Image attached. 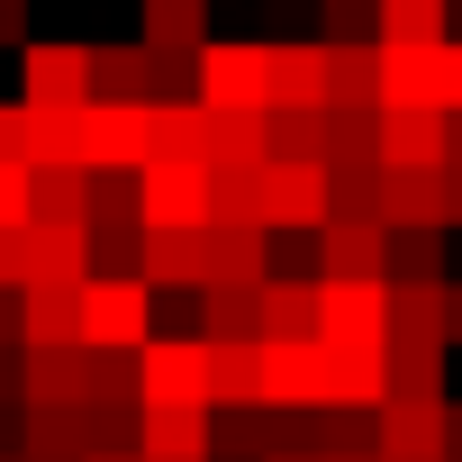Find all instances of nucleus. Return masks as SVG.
Segmentation results:
<instances>
[{
	"instance_id": "1",
	"label": "nucleus",
	"mask_w": 462,
	"mask_h": 462,
	"mask_svg": "<svg viewBox=\"0 0 462 462\" xmlns=\"http://www.w3.org/2000/svg\"><path fill=\"white\" fill-rule=\"evenodd\" d=\"M154 336V291L136 273H91L82 282V345H109V354H136Z\"/></svg>"
},
{
	"instance_id": "2",
	"label": "nucleus",
	"mask_w": 462,
	"mask_h": 462,
	"mask_svg": "<svg viewBox=\"0 0 462 462\" xmlns=\"http://www.w3.org/2000/svg\"><path fill=\"white\" fill-rule=\"evenodd\" d=\"M136 399H145V408H208V345L154 327V336L136 345Z\"/></svg>"
},
{
	"instance_id": "3",
	"label": "nucleus",
	"mask_w": 462,
	"mask_h": 462,
	"mask_svg": "<svg viewBox=\"0 0 462 462\" xmlns=\"http://www.w3.org/2000/svg\"><path fill=\"white\" fill-rule=\"evenodd\" d=\"M318 217H327V163L263 154V226L273 236H309Z\"/></svg>"
},
{
	"instance_id": "4",
	"label": "nucleus",
	"mask_w": 462,
	"mask_h": 462,
	"mask_svg": "<svg viewBox=\"0 0 462 462\" xmlns=\"http://www.w3.org/2000/svg\"><path fill=\"white\" fill-rule=\"evenodd\" d=\"M372 453H381V462H435V453H444V399L381 390V408H372Z\"/></svg>"
},
{
	"instance_id": "5",
	"label": "nucleus",
	"mask_w": 462,
	"mask_h": 462,
	"mask_svg": "<svg viewBox=\"0 0 462 462\" xmlns=\"http://www.w3.org/2000/svg\"><path fill=\"white\" fill-rule=\"evenodd\" d=\"M263 37L254 46H217V37H199V55H190V82H199V100L208 109H263Z\"/></svg>"
},
{
	"instance_id": "6",
	"label": "nucleus",
	"mask_w": 462,
	"mask_h": 462,
	"mask_svg": "<svg viewBox=\"0 0 462 462\" xmlns=\"http://www.w3.org/2000/svg\"><path fill=\"white\" fill-rule=\"evenodd\" d=\"M145 226H208V163H136Z\"/></svg>"
},
{
	"instance_id": "7",
	"label": "nucleus",
	"mask_w": 462,
	"mask_h": 462,
	"mask_svg": "<svg viewBox=\"0 0 462 462\" xmlns=\"http://www.w3.org/2000/svg\"><path fill=\"white\" fill-rule=\"evenodd\" d=\"M82 163L136 172L145 163V100H82Z\"/></svg>"
},
{
	"instance_id": "8",
	"label": "nucleus",
	"mask_w": 462,
	"mask_h": 462,
	"mask_svg": "<svg viewBox=\"0 0 462 462\" xmlns=\"http://www.w3.org/2000/svg\"><path fill=\"white\" fill-rule=\"evenodd\" d=\"M318 399H327V345L263 336V408H318Z\"/></svg>"
},
{
	"instance_id": "9",
	"label": "nucleus",
	"mask_w": 462,
	"mask_h": 462,
	"mask_svg": "<svg viewBox=\"0 0 462 462\" xmlns=\"http://www.w3.org/2000/svg\"><path fill=\"white\" fill-rule=\"evenodd\" d=\"M136 282L145 291H199L208 282V226H145Z\"/></svg>"
},
{
	"instance_id": "10",
	"label": "nucleus",
	"mask_w": 462,
	"mask_h": 462,
	"mask_svg": "<svg viewBox=\"0 0 462 462\" xmlns=\"http://www.w3.org/2000/svg\"><path fill=\"white\" fill-rule=\"evenodd\" d=\"M327 109H381V46L372 37H318Z\"/></svg>"
},
{
	"instance_id": "11",
	"label": "nucleus",
	"mask_w": 462,
	"mask_h": 462,
	"mask_svg": "<svg viewBox=\"0 0 462 462\" xmlns=\"http://www.w3.org/2000/svg\"><path fill=\"white\" fill-rule=\"evenodd\" d=\"M390 291L381 282H318V345H381Z\"/></svg>"
},
{
	"instance_id": "12",
	"label": "nucleus",
	"mask_w": 462,
	"mask_h": 462,
	"mask_svg": "<svg viewBox=\"0 0 462 462\" xmlns=\"http://www.w3.org/2000/svg\"><path fill=\"white\" fill-rule=\"evenodd\" d=\"M372 154L381 163H444V109L435 100H381Z\"/></svg>"
},
{
	"instance_id": "13",
	"label": "nucleus",
	"mask_w": 462,
	"mask_h": 462,
	"mask_svg": "<svg viewBox=\"0 0 462 462\" xmlns=\"http://www.w3.org/2000/svg\"><path fill=\"white\" fill-rule=\"evenodd\" d=\"M28 109H82L91 100V46H28Z\"/></svg>"
},
{
	"instance_id": "14",
	"label": "nucleus",
	"mask_w": 462,
	"mask_h": 462,
	"mask_svg": "<svg viewBox=\"0 0 462 462\" xmlns=\"http://www.w3.org/2000/svg\"><path fill=\"white\" fill-rule=\"evenodd\" d=\"M318 282H381V226L372 217H318Z\"/></svg>"
},
{
	"instance_id": "15",
	"label": "nucleus",
	"mask_w": 462,
	"mask_h": 462,
	"mask_svg": "<svg viewBox=\"0 0 462 462\" xmlns=\"http://www.w3.org/2000/svg\"><path fill=\"white\" fill-rule=\"evenodd\" d=\"M19 399H91V345H19Z\"/></svg>"
},
{
	"instance_id": "16",
	"label": "nucleus",
	"mask_w": 462,
	"mask_h": 462,
	"mask_svg": "<svg viewBox=\"0 0 462 462\" xmlns=\"http://www.w3.org/2000/svg\"><path fill=\"white\" fill-rule=\"evenodd\" d=\"M82 336V282H19V345H73Z\"/></svg>"
},
{
	"instance_id": "17",
	"label": "nucleus",
	"mask_w": 462,
	"mask_h": 462,
	"mask_svg": "<svg viewBox=\"0 0 462 462\" xmlns=\"http://www.w3.org/2000/svg\"><path fill=\"white\" fill-rule=\"evenodd\" d=\"M208 345V408L263 399V336H199Z\"/></svg>"
},
{
	"instance_id": "18",
	"label": "nucleus",
	"mask_w": 462,
	"mask_h": 462,
	"mask_svg": "<svg viewBox=\"0 0 462 462\" xmlns=\"http://www.w3.org/2000/svg\"><path fill=\"white\" fill-rule=\"evenodd\" d=\"M381 226H444V190H435V163H381Z\"/></svg>"
},
{
	"instance_id": "19",
	"label": "nucleus",
	"mask_w": 462,
	"mask_h": 462,
	"mask_svg": "<svg viewBox=\"0 0 462 462\" xmlns=\"http://www.w3.org/2000/svg\"><path fill=\"white\" fill-rule=\"evenodd\" d=\"M208 100H145V163H199Z\"/></svg>"
},
{
	"instance_id": "20",
	"label": "nucleus",
	"mask_w": 462,
	"mask_h": 462,
	"mask_svg": "<svg viewBox=\"0 0 462 462\" xmlns=\"http://www.w3.org/2000/svg\"><path fill=\"white\" fill-rule=\"evenodd\" d=\"M136 453L145 462H208V408H145Z\"/></svg>"
},
{
	"instance_id": "21",
	"label": "nucleus",
	"mask_w": 462,
	"mask_h": 462,
	"mask_svg": "<svg viewBox=\"0 0 462 462\" xmlns=\"http://www.w3.org/2000/svg\"><path fill=\"white\" fill-rule=\"evenodd\" d=\"M273 453V408L245 399V408H208V462H263Z\"/></svg>"
},
{
	"instance_id": "22",
	"label": "nucleus",
	"mask_w": 462,
	"mask_h": 462,
	"mask_svg": "<svg viewBox=\"0 0 462 462\" xmlns=\"http://www.w3.org/2000/svg\"><path fill=\"white\" fill-rule=\"evenodd\" d=\"M327 82H318V46H273L263 55V109H318Z\"/></svg>"
},
{
	"instance_id": "23",
	"label": "nucleus",
	"mask_w": 462,
	"mask_h": 462,
	"mask_svg": "<svg viewBox=\"0 0 462 462\" xmlns=\"http://www.w3.org/2000/svg\"><path fill=\"white\" fill-rule=\"evenodd\" d=\"M82 190H91V163H28V217L82 226Z\"/></svg>"
},
{
	"instance_id": "24",
	"label": "nucleus",
	"mask_w": 462,
	"mask_h": 462,
	"mask_svg": "<svg viewBox=\"0 0 462 462\" xmlns=\"http://www.w3.org/2000/svg\"><path fill=\"white\" fill-rule=\"evenodd\" d=\"M381 372L408 399H444V345L435 336H381Z\"/></svg>"
},
{
	"instance_id": "25",
	"label": "nucleus",
	"mask_w": 462,
	"mask_h": 462,
	"mask_svg": "<svg viewBox=\"0 0 462 462\" xmlns=\"http://www.w3.org/2000/svg\"><path fill=\"white\" fill-rule=\"evenodd\" d=\"M208 226H263V163H208Z\"/></svg>"
},
{
	"instance_id": "26",
	"label": "nucleus",
	"mask_w": 462,
	"mask_h": 462,
	"mask_svg": "<svg viewBox=\"0 0 462 462\" xmlns=\"http://www.w3.org/2000/svg\"><path fill=\"white\" fill-rule=\"evenodd\" d=\"M28 282H91L82 226H46V217H28Z\"/></svg>"
},
{
	"instance_id": "27",
	"label": "nucleus",
	"mask_w": 462,
	"mask_h": 462,
	"mask_svg": "<svg viewBox=\"0 0 462 462\" xmlns=\"http://www.w3.org/2000/svg\"><path fill=\"white\" fill-rule=\"evenodd\" d=\"M199 336H263V282H199Z\"/></svg>"
},
{
	"instance_id": "28",
	"label": "nucleus",
	"mask_w": 462,
	"mask_h": 462,
	"mask_svg": "<svg viewBox=\"0 0 462 462\" xmlns=\"http://www.w3.org/2000/svg\"><path fill=\"white\" fill-rule=\"evenodd\" d=\"M273 273V226H208V282H263Z\"/></svg>"
},
{
	"instance_id": "29",
	"label": "nucleus",
	"mask_w": 462,
	"mask_h": 462,
	"mask_svg": "<svg viewBox=\"0 0 462 462\" xmlns=\"http://www.w3.org/2000/svg\"><path fill=\"white\" fill-rule=\"evenodd\" d=\"M263 336H318V282L309 273H263Z\"/></svg>"
},
{
	"instance_id": "30",
	"label": "nucleus",
	"mask_w": 462,
	"mask_h": 462,
	"mask_svg": "<svg viewBox=\"0 0 462 462\" xmlns=\"http://www.w3.org/2000/svg\"><path fill=\"white\" fill-rule=\"evenodd\" d=\"M390 390V372H381V345H327V399H345V408H372Z\"/></svg>"
},
{
	"instance_id": "31",
	"label": "nucleus",
	"mask_w": 462,
	"mask_h": 462,
	"mask_svg": "<svg viewBox=\"0 0 462 462\" xmlns=\"http://www.w3.org/2000/svg\"><path fill=\"white\" fill-rule=\"evenodd\" d=\"M208 0H145V55H199Z\"/></svg>"
},
{
	"instance_id": "32",
	"label": "nucleus",
	"mask_w": 462,
	"mask_h": 462,
	"mask_svg": "<svg viewBox=\"0 0 462 462\" xmlns=\"http://www.w3.org/2000/svg\"><path fill=\"white\" fill-rule=\"evenodd\" d=\"M444 0H372V46H435Z\"/></svg>"
},
{
	"instance_id": "33",
	"label": "nucleus",
	"mask_w": 462,
	"mask_h": 462,
	"mask_svg": "<svg viewBox=\"0 0 462 462\" xmlns=\"http://www.w3.org/2000/svg\"><path fill=\"white\" fill-rule=\"evenodd\" d=\"M199 163H263V109H208Z\"/></svg>"
},
{
	"instance_id": "34",
	"label": "nucleus",
	"mask_w": 462,
	"mask_h": 462,
	"mask_svg": "<svg viewBox=\"0 0 462 462\" xmlns=\"http://www.w3.org/2000/svg\"><path fill=\"white\" fill-rule=\"evenodd\" d=\"M154 55L145 46H91V100H145Z\"/></svg>"
},
{
	"instance_id": "35",
	"label": "nucleus",
	"mask_w": 462,
	"mask_h": 462,
	"mask_svg": "<svg viewBox=\"0 0 462 462\" xmlns=\"http://www.w3.org/2000/svg\"><path fill=\"white\" fill-rule=\"evenodd\" d=\"M28 163H82V109H19Z\"/></svg>"
},
{
	"instance_id": "36",
	"label": "nucleus",
	"mask_w": 462,
	"mask_h": 462,
	"mask_svg": "<svg viewBox=\"0 0 462 462\" xmlns=\"http://www.w3.org/2000/svg\"><path fill=\"white\" fill-rule=\"evenodd\" d=\"M263 154L327 163V100H318V109H263Z\"/></svg>"
},
{
	"instance_id": "37",
	"label": "nucleus",
	"mask_w": 462,
	"mask_h": 462,
	"mask_svg": "<svg viewBox=\"0 0 462 462\" xmlns=\"http://www.w3.org/2000/svg\"><path fill=\"white\" fill-rule=\"evenodd\" d=\"M435 46H381V100H435Z\"/></svg>"
},
{
	"instance_id": "38",
	"label": "nucleus",
	"mask_w": 462,
	"mask_h": 462,
	"mask_svg": "<svg viewBox=\"0 0 462 462\" xmlns=\"http://www.w3.org/2000/svg\"><path fill=\"white\" fill-rule=\"evenodd\" d=\"M372 208H381V163H327V217H372Z\"/></svg>"
},
{
	"instance_id": "39",
	"label": "nucleus",
	"mask_w": 462,
	"mask_h": 462,
	"mask_svg": "<svg viewBox=\"0 0 462 462\" xmlns=\"http://www.w3.org/2000/svg\"><path fill=\"white\" fill-rule=\"evenodd\" d=\"M372 127H381V109H327V163H381Z\"/></svg>"
},
{
	"instance_id": "40",
	"label": "nucleus",
	"mask_w": 462,
	"mask_h": 462,
	"mask_svg": "<svg viewBox=\"0 0 462 462\" xmlns=\"http://www.w3.org/2000/svg\"><path fill=\"white\" fill-rule=\"evenodd\" d=\"M435 109H462V37L435 46Z\"/></svg>"
},
{
	"instance_id": "41",
	"label": "nucleus",
	"mask_w": 462,
	"mask_h": 462,
	"mask_svg": "<svg viewBox=\"0 0 462 462\" xmlns=\"http://www.w3.org/2000/svg\"><path fill=\"white\" fill-rule=\"evenodd\" d=\"M19 282H28V217L0 226V291H19Z\"/></svg>"
},
{
	"instance_id": "42",
	"label": "nucleus",
	"mask_w": 462,
	"mask_h": 462,
	"mask_svg": "<svg viewBox=\"0 0 462 462\" xmlns=\"http://www.w3.org/2000/svg\"><path fill=\"white\" fill-rule=\"evenodd\" d=\"M28 217V163H0V226Z\"/></svg>"
},
{
	"instance_id": "43",
	"label": "nucleus",
	"mask_w": 462,
	"mask_h": 462,
	"mask_svg": "<svg viewBox=\"0 0 462 462\" xmlns=\"http://www.w3.org/2000/svg\"><path fill=\"white\" fill-rule=\"evenodd\" d=\"M327 37H372V0H327Z\"/></svg>"
},
{
	"instance_id": "44",
	"label": "nucleus",
	"mask_w": 462,
	"mask_h": 462,
	"mask_svg": "<svg viewBox=\"0 0 462 462\" xmlns=\"http://www.w3.org/2000/svg\"><path fill=\"white\" fill-rule=\"evenodd\" d=\"M435 190H444V226H462V163H435Z\"/></svg>"
},
{
	"instance_id": "45",
	"label": "nucleus",
	"mask_w": 462,
	"mask_h": 462,
	"mask_svg": "<svg viewBox=\"0 0 462 462\" xmlns=\"http://www.w3.org/2000/svg\"><path fill=\"white\" fill-rule=\"evenodd\" d=\"M0 163H28V136H19V109H0Z\"/></svg>"
},
{
	"instance_id": "46",
	"label": "nucleus",
	"mask_w": 462,
	"mask_h": 462,
	"mask_svg": "<svg viewBox=\"0 0 462 462\" xmlns=\"http://www.w3.org/2000/svg\"><path fill=\"white\" fill-rule=\"evenodd\" d=\"M0 408H19V345H0Z\"/></svg>"
},
{
	"instance_id": "47",
	"label": "nucleus",
	"mask_w": 462,
	"mask_h": 462,
	"mask_svg": "<svg viewBox=\"0 0 462 462\" xmlns=\"http://www.w3.org/2000/svg\"><path fill=\"white\" fill-rule=\"evenodd\" d=\"M444 345H462V282H444Z\"/></svg>"
},
{
	"instance_id": "48",
	"label": "nucleus",
	"mask_w": 462,
	"mask_h": 462,
	"mask_svg": "<svg viewBox=\"0 0 462 462\" xmlns=\"http://www.w3.org/2000/svg\"><path fill=\"white\" fill-rule=\"evenodd\" d=\"M444 462H462V399H444Z\"/></svg>"
},
{
	"instance_id": "49",
	"label": "nucleus",
	"mask_w": 462,
	"mask_h": 462,
	"mask_svg": "<svg viewBox=\"0 0 462 462\" xmlns=\"http://www.w3.org/2000/svg\"><path fill=\"white\" fill-rule=\"evenodd\" d=\"M19 37V0H0V46H10Z\"/></svg>"
},
{
	"instance_id": "50",
	"label": "nucleus",
	"mask_w": 462,
	"mask_h": 462,
	"mask_svg": "<svg viewBox=\"0 0 462 462\" xmlns=\"http://www.w3.org/2000/svg\"><path fill=\"white\" fill-rule=\"evenodd\" d=\"M318 462H381V453H318Z\"/></svg>"
},
{
	"instance_id": "51",
	"label": "nucleus",
	"mask_w": 462,
	"mask_h": 462,
	"mask_svg": "<svg viewBox=\"0 0 462 462\" xmlns=\"http://www.w3.org/2000/svg\"><path fill=\"white\" fill-rule=\"evenodd\" d=\"M82 462H145V453H82Z\"/></svg>"
},
{
	"instance_id": "52",
	"label": "nucleus",
	"mask_w": 462,
	"mask_h": 462,
	"mask_svg": "<svg viewBox=\"0 0 462 462\" xmlns=\"http://www.w3.org/2000/svg\"><path fill=\"white\" fill-rule=\"evenodd\" d=\"M263 462H318V453H263Z\"/></svg>"
},
{
	"instance_id": "53",
	"label": "nucleus",
	"mask_w": 462,
	"mask_h": 462,
	"mask_svg": "<svg viewBox=\"0 0 462 462\" xmlns=\"http://www.w3.org/2000/svg\"><path fill=\"white\" fill-rule=\"evenodd\" d=\"M0 462H19V453H0Z\"/></svg>"
}]
</instances>
